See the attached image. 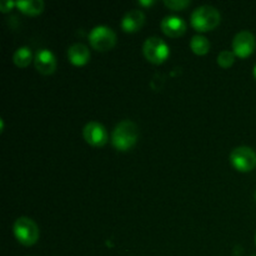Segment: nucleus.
<instances>
[{
	"mask_svg": "<svg viewBox=\"0 0 256 256\" xmlns=\"http://www.w3.org/2000/svg\"><path fill=\"white\" fill-rule=\"evenodd\" d=\"M154 0H148V2H145V0H140L139 4L140 5H144V6H152V4H154Z\"/></svg>",
	"mask_w": 256,
	"mask_h": 256,
	"instance_id": "nucleus-19",
	"label": "nucleus"
},
{
	"mask_svg": "<svg viewBox=\"0 0 256 256\" xmlns=\"http://www.w3.org/2000/svg\"><path fill=\"white\" fill-rule=\"evenodd\" d=\"M90 45L98 52L112 50L116 44V34L112 28L106 25H98L90 30L88 35Z\"/></svg>",
	"mask_w": 256,
	"mask_h": 256,
	"instance_id": "nucleus-4",
	"label": "nucleus"
},
{
	"mask_svg": "<svg viewBox=\"0 0 256 256\" xmlns=\"http://www.w3.org/2000/svg\"><path fill=\"white\" fill-rule=\"evenodd\" d=\"M192 28L200 32L214 30L222 22V15L216 8L212 5H202L192 12L190 18Z\"/></svg>",
	"mask_w": 256,
	"mask_h": 256,
	"instance_id": "nucleus-2",
	"label": "nucleus"
},
{
	"mask_svg": "<svg viewBox=\"0 0 256 256\" xmlns=\"http://www.w3.org/2000/svg\"><path fill=\"white\" fill-rule=\"evenodd\" d=\"M254 78L256 79V65L254 66Z\"/></svg>",
	"mask_w": 256,
	"mask_h": 256,
	"instance_id": "nucleus-20",
	"label": "nucleus"
},
{
	"mask_svg": "<svg viewBox=\"0 0 256 256\" xmlns=\"http://www.w3.org/2000/svg\"><path fill=\"white\" fill-rule=\"evenodd\" d=\"M12 232L18 242L24 246H32L36 244L40 236V230L36 222L26 216H20L15 220Z\"/></svg>",
	"mask_w": 256,
	"mask_h": 256,
	"instance_id": "nucleus-3",
	"label": "nucleus"
},
{
	"mask_svg": "<svg viewBox=\"0 0 256 256\" xmlns=\"http://www.w3.org/2000/svg\"><path fill=\"white\" fill-rule=\"evenodd\" d=\"M210 42L204 35H194L190 40V48L196 55H205L210 50Z\"/></svg>",
	"mask_w": 256,
	"mask_h": 256,
	"instance_id": "nucleus-15",
	"label": "nucleus"
},
{
	"mask_svg": "<svg viewBox=\"0 0 256 256\" xmlns=\"http://www.w3.org/2000/svg\"><path fill=\"white\" fill-rule=\"evenodd\" d=\"M145 24V15L142 10H129L122 19V29L125 32H136Z\"/></svg>",
	"mask_w": 256,
	"mask_h": 256,
	"instance_id": "nucleus-11",
	"label": "nucleus"
},
{
	"mask_svg": "<svg viewBox=\"0 0 256 256\" xmlns=\"http://www.w3.org/2000/svg\"><path fill=\"white\" fill-rule=\"evenodd\" d=\"M162 32L169 38L182 36L186 32V22L182 18L176 15H168L160 22Z\"/></svg>",
	"mask_w": 256,
	"mask_h": 256,
	"instance_id": "nucleus-10",
	"label": "nucleus"
},
{
	"mask_svg": "<svg viewBox=\"0 0 256 256\" xmlns=\"http://www.w3.org/2000/svg\"><path fill=\"white\" fill-rule=\"evenodd\" d=\"M82 136L89 145L94 148H102L109 140L108 130L98 122H89L82 128Z\"/></svg>",
	"mask_w": 256,
	"mask_h": 256,
	"instance_id": "nucleus-7",
	"label": "nucleus"
},
{
	"mask_svg": "<svg viewBox=\"0 0 256 256\" xmlns=\"http://www.w3.org/2000/svg\"><path fill=\"white\" fill-rule=\"evenodd\" d=\"M142 52L148 62L152 64H162L169 58V45L159 36H150L142 45Z\"/></svg>",
	"mask_w": 256,
	"mask_h": 256,
	"instance_id": "nucleus-5",
	"label": "nucleus"
},
{
	"mask_svg": "<svg viewBox=\"0 0 256 256\" xmlns=\"http://www.w3.org/2000/svg\"><path fill=\"white\" fill-rule=\"evenodd\" d=\"M252 256H256V255H252Z\"/></svg>",
	"mask_w": 256,
	"mask_h": 256,
	"instance_id": "nucleus-23",
	"label": "nucleus"
},
{
	"mask_svg": "<svg viewBox=\"0 0 256 256\" xmlns=\"http://www.w3.org/2000/svg\"><path fill=\"white\" fill-rule=\"evenodd\" d=\"M32 60V52L30 48L22 46L19 49L15 50L14 55H12V62L18 68H26Z\"/></svg>",
	"mask_w": 256,
	"mask_h": 256,
	"instance_id": "nucleus-14",
	"label": "nucleus"
},
{
	"mask_svg": "<svg viewBox=\"0 0 256 256\" xmlns=\"http://www.w3.org/2000/svg\"><path fill=\"white\" fill-rule=\"evenodd\" d=\"M139 129L138 125L132 120H122L112 132V144L119 152H128L138 142Z\"/></svg>",
	"mask_w": 256,
	"mask_h": 256,
	"instance_id": "nucleus-1",
	"label": "nucleus"
},
{
	"mask_svg": "<svg viewBox=\"0 0 256 256\" xmlns=\"http://www.w3.org/2000/svg\"><path fill=\"white\" fill-rule=\"evenodd\" d=\"M256 48V38L252 32H248V30H242V32H238L232 39V52L238 58H245L250 56L254 52Z\"/></svg>",
	"mask_w": 256,
	"mask_h": 256,
	"instance_id": "nucleus-8",
	"label": "nucleus"
},
{
	"mask_svg": "<svg viewBox=\"0 0 256 256\" xmlns=\"http://www.w3.org/2000/svg\"><path fill=\"white\" fill-rule=\"evenodd\" d=\"M255 199H256V192H255Z\"/></svg>",
	"mask_w": 256,
	"mask_h": 256,
	"instance_id": "nucleus-21",
	"label": "nucleus"
},
{
	"mask_svg": "<svg viewBox=\"0 0 256 256\" xmlns=\"http://www.w3.org/2000/svg\"><path fill=\"white\" fill-rule=\"evenodd\" d=\"M230 162L238 172H252L256 166V152L249 146H238L230 152Z\"/></svg>",
	"mask_w": 256,
	"mask_h": 256,
	"instance_id": "nucleus-6",
	"label": "nucleus"
},
{
	"mask_svg": "<svg viewBox=\"0 0 256 256\" xmlns=\"http://www.w3.org/2000/svg\"><path fill=\"white\" fill-rule=\"evenodd\" d=\"M68 59L75 66H82L90 60V50L82 42H75L68 49Z\"/></svg>",
	"mask_w": 256,
	"mask_h": 256,
	"instance_id": "nucleus-12",
	"label": "nucleus"
},
{
	"mask_svg": "<svg viewBox=\"0 0 256 256\" xmlns=\"http://www.w3.org/2000/svg\"><path fill=\"white\" fill-rule=\"evenodd\" d=\"M34 64L40 74L50 75L56 70V58L49 49H40L35 54Z\"/></svg>",
	"mask_w": 256,
	"mask_h": 256,
	"instance_id": "nucleus-9",
	"label": "nucleus"
},
{
	"mask_svg": "<svg viewBox=\"0 0 256 256\" xmlns=\"http://www.w3.org/2000/svg\"><path fill=\"white\" fill-rule=\"evenodd\" d=\"M14 6H16L15 2H10V0H4V2H0V10H2V12H10Z\"/></svg>",
	"mask_w": 256,
	"mask_h": 256,
	"instance_id": "nucleus-18",
	"label": "nucleus"
},
{
	"mask_svg": "<svg viewBox=\"0 0 256 256\" xmlns=\"http://www.w3.org/2000/svg\"><path fill=\"white\" fill-rule=\"evenodd\" d=\"M235 58H236V55L234 54V52H232V50H222L218 55V64L222 68H224V69H226V68H230L234 64Z\"/></svg>",
	"mask_w": 256,
	"mask_h": 256,
	"instance_id": "nucleus-16",
	"label": "nucleus"
},
{
	"mask_svg": "<svg viewBox=\"0 0 256 256\" xmlns=\"http://www.w3.org/2000/svg\"><path fill=\"white\" fill-rule=\"evenodd\" d=\"M255 242H256V236H255Z\"/></svg>",
	"mask_w": 256,
	"mask_h": 256,
	"instance_id": "nucleus-22",
	"label": "nucleus"
},
{
	"mask_svg": "<svg viewBox=\"0 0 256 256\" xmlns=\"http://www.w3.org/2000/svg\"><path fill=\"white\" fill-rule=\"evenodd\" d=\"M164 4L169 9L178 12V10H184L185 8L189 6L190 2L189 0H165Z\"/></svg>",
	"mask_w": 256,
	"mask_h": 256,
	"instance_id": "nucleus-17",
	"label": "nucleus"
},
{
	"mask_svg": "<svg viewBox=\"0 0 256 256\" xmlns=\"http://www.w3.org/2000/svg\"><path fill=\"white\" fill-rule=\"evenodd\" d=\"M15 4L22 14L30 15V16L42 14L45 8L42 0H19V2H15Z\"/></svg>",
	"mask_w": 256,
	"mask_h": 256,
	"instance_id": "nucleus-13",
	"label": "nucleus"
}]
</instances>
